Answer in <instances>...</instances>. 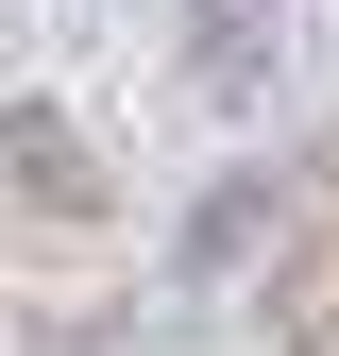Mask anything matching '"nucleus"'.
I'll return each instance as SVG.
<instances>
[{
	"label": "nucleus",
	"instance_id": "1",
	"mask_svg": "<svg viewBox=\"0 0 339 356\" xmlns=\"http://www.w3.org/2000/svg\"><path fill=\"white\" fill-rule=\"evenodd\" d=\"M0 187H17V204H51V220H102V204H119L68 102H0Z\"/></svg>",
	"mask_w": 339,
	"mask_h": 356
},
{
	"label": "nucleus",
	"instance_id": "2",
	"mask_svg": "<svg viewBox=\"0 0 339 356\" xmlns=\"http://www.w3.org/2000/svg\"><path fill=\"white\" fill-rule=\"evenodd\" d=\"M288 339L339 356V238H322V254H288Z\"/></svg>",
	"mask_w": 339,
	"mask_h": 356
}]
</instances>
